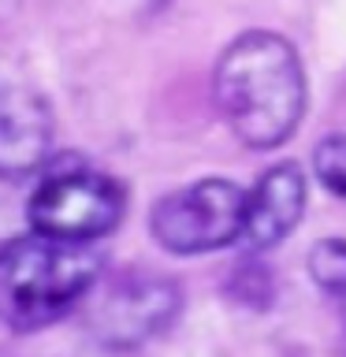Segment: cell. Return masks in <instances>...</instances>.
<instances>
[{"instance_id":"obj_2","label":"cell","mask_w":346,"mask_h":357,"mask_svg":"<svg viewBox=\"0 0 346 357\" xmlns=\"http://www.w3.org/2000/svg\"><path fill=\"white\" fill-rule=\"evenodd\" d=\"M105 279L93 245H67L30 231L0 245V324L30 335L82 305Z\"/></svg>"},{"instance_id":"obj_1","label":"cell","mask_w":346,"mask_h":357,"mask_svg":"<svg viewBox=\"0 0 346 357\" xmlns=\"http://www.w3.org/2000/svg\"><path fill=\"white\" fill-rule=\"evenodd\" d=\"M212 100L246 149L268 153L287 145L309 108V78L298 49L276 30H242L216 56Z\"/></svg>"},{"instance_id":"obj_4","label":"cell","mask_w":346,"mask_h":357,"mask_svg":"<svg viewBox=\"0 0 346 357\" xmlns=\"http://www.w3.org/2000/svg\"><path fill=\"white\" fill-rule=\"evenodd\" d=\"M183 312V287L179 279L153 272V268H119L86 298V331L100 350L130 354L138 346L164 335Z\"/></svg>"},{"instance_id":"obj_10","label":"cell","mask_w":346,"mask_h":357,"mask_svg":"<svg viewBox=\"0 0 346 357\" xmlns=\"http://www.w3.org/2000/svg\"><path fill=\"white\" fill-rule=\"evenodd\" d=\"M313 175L317 183L335 197H346V134H324V138L313 145Z\"/></svg>"},{"instance_id":"obj_8","label":"cell","mask_w":346,"mask_h":357,"mask_svg":"<svg viewBox=\"0 0 346 357\" xmlns=\"http://www.w3.org/2000/svg\"><path fill=\"white\" fill-rule=\"evenodd\" d=\"M223 290H227V298L234 305L264 312V309H272V301H276V275L264 261H257V257L246 253V261H239L231 268Z\"/></svg>"},{"instance_id":"obj_7","label":"cell","mask_w":346,"mask_h":357,"mask_svg":"<svg viewBox=\"0 0 346 357\" xmlns=\"http://www.w3.org/2000/svg\"><path fill=\"white\" fill-rule=\"evenodd\" d=\"M306 201H309V178L301 172V164L294 160L272 164L246 197V227L239 245L250 257H261L276 245H283L306 216Z\"/></svg>"},{"instance_id":"obj_5","label":"cell","mask_w":346,"mask_h":357,"mask_svg":"<svg viewBox=\"0 0 346 357\" xmlns=\"http://www.w3.org/2000/svg\"><path fill=\"white\" fill-rule=\"evenodd\" d=\"M250 190L223 175H205L164 194L149 208V234L172 257H205L242 242Z\"/></svg>"},{"instance_id":"obj_9","label":"cell","mask_w":346,"mask_h":357,"mask_svg":"<svg viewBox=\"0 0 346 357\" xmlns=\"http://www.w3.org/2000/svg\"><path fill=\"white\" fill-rule=\"evenodd\" d=\"M306 268L317 290H324L335 301H346V238H339V234L317 238L309 245Z\"/></svg>"},{"instance_id":"obj_6","label":"cell","mask_w":346,"mask_h":357,"mask_svg":"<svg viewBox=\"0 0 346 357\" xmlns=\"http://www.w3.org/2000/svg\"><path fill=\"white\" fill-rule=\"evenodd\" d=\"M56 119L49 97L33 86H0V183L38 175L52 156Z\"/></svg>"},{"instance_id":"obj_11","label":"cell","mask_w":346,"mask_h":357,"mask_svg":"<svg viewBox=\"0 0 346 357\" xmlns=\"http://www.w3.org/2000/svg\"><path fill=\"white\" fill-rule=\"evenodd\" d=\"M339 357H346V331H343V342H339Z\"/></svg>"},{"instance_id":"obj_3","label":"cell","mask_w":346,"mask_h":357,"mask_svg":"<svg viewBox=\"0 0 346 357\" xmlns=\"http://www.w3.org/2000/svg\"><path fill=\"white\" fill-rule=\"evenodd\" d=\"M130 190L119 175L86 160H60L38 178L27 201L30 231L67 245H93L123 223Z\"/></svg>"}]
</instances>
